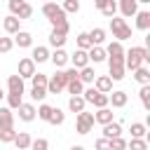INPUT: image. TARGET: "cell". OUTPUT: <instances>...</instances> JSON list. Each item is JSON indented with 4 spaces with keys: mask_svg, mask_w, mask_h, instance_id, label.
<instances>
[{
    "mask_svg": "<svg viewBox=\"0 0 150 150\" xmlns=\"http://www.w3.org/2000/svg\"><path fill=\"white\" fill-rule=\"evenodd\" d=\"M7 89L14 91V94H23V80L19 75H9L7 77Z\"/></svg>",
    "mask_w": 150,
    "mask_h": 150,
    "instance_id": "21",
    "label": "cell"
},
{
    "mask_svg": "<svg viewBox=\"0 0 150 150\" xmlns=\"http://www.w3.org/2000/svg\"><path fill=\"white\" fill-rule=\"evenodd\" d=\"M21 103H23V94H14V91L7 94V108L9 110H16Z\"/></svg>",
    "mask_w": 150,
    "mask_h": 150,
    "instance_id": "31",
    "label": "cell"
},
{
    "mask_svg": "<svg viewBox=\"0 0 150 150\" xmlns=\"http://www.w3.org/2000/svg\"><path fill=\"white\" fill-rule=\"evenodd\" d=\"M61 9H63L66 14H75V12H80V0H66V2L61 5Z\"/></svg>",
    "mask_w": 150,
    "mask_h": 150,
    "instance_id": "38",
    "label": "cell"
},
{
    "mask_svg": "<svg viewBox=\"0 0 150 150\" xmlns=\"http://www.w3.org/2000/svg\"><path fill=\"white\" fill-rule=\"evenodd\" d=\"M108 143H110V150H124V148H127V141H124L122 136H117V138H110Z\"/></svg>",
    "mask_w": 150,
    "mask_h": 150,
    "instance_id": "44",
    "label": "cell"
},
{
    "mask_svg": "<svg viewBox=\"0 0 150 150\" xmlns=\"http://www.w3.org/2000/svg\"><path fill=\"white\" fill-rule=\"evenodd\" d=\"M49 124H54V127H59V124H63L66 122V112L61 110V108H52V115H49V120H47Z\"/></svg>",
    "mask_w": 150,
    "mask_h": 150,
    "instance_id": "28",
    "label": "cell"
},
{
    "mask_svg": "<svg viewBox=\"0 0 150 150\" xmlns=\"http://www.w3.org/2000/svg\"><path fill=\"white\" fill-rule=\"evenodd\" d=\"M127 101H129V96H127V91H122V89L108 94V105H112V108H124Z\"/></svg>",
    "mask_w": 150,
    "mask_h": 150,
    "instance_id": "8",
    "label": "cell"
},
{
    "mask_svg": "<svg viewBox=\"0 0 150 150\" xmlns=\"http://www.w3.org/2000/svg\"><path fill=\"white\" fill-rule=\"evenodd\" d=\"M14 136H16L14 127H12V129H0V141H2V143H12Z\"/></svg>",
    "mask_w": 150,
    "mask_h": 150,
    "instance_id": "42",
    "label": "cell"
},
{
    "mask_svg": "<svg viewBox=\"0 0 150 150\" xmlns=\"http://www.w3.org/2000/svg\"><path fill=\"white\" fill-rule=\"evenodd\" d=\"M21 80H30L33 75H35V63H33V59L30 56H26V59H21L19 61V73H16Z\"/></svg>",
    "mask_w": 150,
    "mask_h": 150,
    "instance_id": "7",
    "label": "cell"
},
{
    "mask_svg": "<svg viewBox=\"0 0 150 150\" xmlns=\"http://www.w3.org/2000/svg\"><path fill=\"white\" fill-rule=\"evenodd\" d=\"M136 2H141V5H148V2H150V0H136Z\"/></svg>",
    "mask_w": 150,
    "mask_h": 150,
    "instance_id": "51",
    "label": "cell"
},
{
    "mask_svg": "<svg viewBox=\"0 0 150 150\" xmlns=\"http://www.w3.org/2000/svg\"><path fill=\"white\" fill-rule=\"evenodd\" d=\"M63 75H66V82L77 80V68H68V70H63Z\"/></svg>",
    "mask_w": 150,
    "mask_h": 150,
    "instance_id": "47",
    "label": "cell"
},
{
    "mask_svg": "<svg viewBox=\"0 0 150 150\" xmlns=\"http://www.w3.org/2000/svg\"><path fill=\"white\" fill-rule=\"evenodd\" d=\"M30 80H33V87H47V80H49V77H47L45 73H35Z\"/></svg>",
    "mask_w": 150,
    "mask_h": 150,
    "instance_id": "43",
    "label": "cell"
},
{
    "mask_svg": "<svg viewBox=\"0 0 150 150\" xmlns=\"http://www.w3.org/2000/svg\"><path fill=\"white\" fill-rule=\"evenodd\" d=\"M138 96H141V103H143V108H145V110H150V84H141V91H138Z\"/></svg>",
    "mask_w": 150,
    "mask_h": 150,
    "instance_id": "35",
    "label": "cell"
},
{
    "mask_svg": "<svg viewBox=\"0 0 150 150\" xmlns=\"http://www.w3.org/2000/svg\"><path fill=\"white\" fill-rule=\"evenodd\" d=\"M2 28H5V33H9V35H16L19 30H21V21L16 19V16H5V21H2Z\"/></svg>",
    "mask_w": 150,
    "mask_h": 150,
    "instance_id": "13",
    "label": "cell"
},
{
    "mask_svg": "<svg viewBox=\"0 0 150 150\" xmlns=\"http://www.w3.org/2000/svg\"><path fill=\"white\" fill-rule=\"evenodd\" d=\"M14 45H19V47H30V45H33V35H30L28 30H19V33L14 35Z\"/></svg>",
    "mask_w": 150,
    "mask_h": 150,
    "instance_id": "24",
    "label": "cell"
},
{
    "mask_svg": "<svg viewBox=\"0 0 150 150\" xmlns=\"http://www.w3.org/2000/svg\"><path fill=\"white\" fill-rule=\"evenodd\" d=\"M7 7H9V12H12V16H16L19 21H23V19H30V16H33V7H30L26 0H9V2H7Z\"/></svg>",
    "mask_w": 150,
    "mask_h": 150,
    "instance_id": "2",
    "label": "cell"
},
{
    "mask_svg": "<svg viewBox=\"0 0 150 150\" xmlns=\"http://www.w3.org/2000/svg\"><path fill=\"white\" fill-rule=\"evenodd\" d=\"M87 35H89V40H91L94 47H101V45L105 42V30H103V28H94V30H89Z\"/></svg>",
    "mask_w": 150,
    "mask_h": 150,
    "instance_id": "23",
    "label": "cell"
},
{
    "mask_svg": "<svg viewBox=\"0 0 150 150\" xmlns=\"http://www.w3.org/2000/svg\"><path fill=\"white\" fill-rule=\"evenodd\" d=\"M77 80H80L82 84H91V82L96 80V70H94L91 66H84V68L77 70Z\"/></svg>",
    "mask_w": 150,
    "mask_h": 150,
    "instance_id": "17",
    "label": "cell"
},
{
    "mask_svg": "<svg viewBox=\"0 0 150 150\" xmlns=\"http://www.w3.org/2000/svg\"><path fill=\"white\" fill-rule=\"evenodd\" d=\"M2 98H5V94H2V87H0V101H2Z\"/></svg>",
    "mask_w": 150,
    "mask_h": 150,
    "instance_id": "52",
    "label": "cell"
},
{
    "mask_svg": "<svg viewBox=\"0 0 150 150\" xmlns=\"http://www.w3.org/2000/svg\"><path fill=\"white\" fill-rule=\"evenodd\" d=\"M75 40H77V49H84V52H89V49L94 47L87 33H77V38H75Z\"/></svg>",
    "mask_w": 150,
    "mask_h": 150,
    "instance_id": "34",
    "label": "cell"
},
{
    "mask_svg": "<svg viewBox=\"0 0 150 150\" xmlns=\"http://www.w3.org/2000/svg\"><path fill=\"white\" fill-rule=\"evenodd\" d=\"M115 12H117V2H115V0H110L101 14H103V16H108V19H112V16H115Z\"/></svg>",
    "mask_w": 150,
    "mask_h": 150,
    "instance_id": "45",
    "label": "cell"
},
{
    "mask_svg": "<svg viewBox=\"0 0 150 150\" xmlns=\"http://www.w3.org/2000/svg\"><path fill=\"white\" fill-rule=\"evenodd\" d=\"M63 89H66V75H63V70H56L47 80V94H61Z\"/></svg>",
    "mask_w": 150,
    "mask_h": 150,
    "instance_id": "6",
    "label": "cell"
},
{
    "mask_svg": "<svg viewBox=\"0 0 150 150\" xmlns=\"http://www.w3.org/2000/svg\"><path fill=\"white\" fill-rule=\"evenodd\" d=\"M30 59H33V63H45V61H49V49L47 47H33Z\"/></svg>",
    "mask_w": 150,
    "mask_h": 150,
    "instance_id": "20",
    "label": "cell"
},
{
    "mask_svg": "<svg viewBox=\"0 0 150 150\" xmlns=\"http://www.w3.org/2000/svg\"><path fill=\"white\" fill-rule=\"evenodd\" d=\"M131 138H145V134H148V129H145V124L143 122H131Z\"/></svg>",
    "mask_w": 150,
    "mask_h": 150,
    "instance_id": "32",
    "label": "cell"
},
{
    "mask_svg": "<svg viewBox=\"0 0 150 150\" xmlns=\"http://www.w3.org/2000/svg\"><path fill=\"white\" fill-rule=\"evenodd\" d=\"M30 150H49V141L47 138H33L30 141Z\"/></svg>",
    "mask_w": 150,
    "mask_h": 150,
    "instance_id": "41",
    "label": "cell"
},
{
    "mask_svg": "<svg viewBox=\"0 0 150 150\" xmlns=\"http://www.w3.org/2000/svg\"><path fill=\"white\" fill-rule=\"evenodd\" d=\"M12 47H14V40L12 38H0V54H7Z\"/></svg>",
    "mask_w": 150,
    "mask_h": 150,
    "instance_id": "46",
    "label": "cell"
},
{
    "mask_svg": "<svg viewBox=\"0 0 150 150\" xmlns=\"http://www.w3.org/2000/svg\"><path fill=\"white\" fill-rule=\"evenodd\" d=\"M66 89H68L70 96H80V94L84 91V84H82L80 80H70V82H66Z\"/></svg>",
    "mask_w": 150,
    "mask_h": 150,
    "instance_id": "30",
    "label": "cell"
},
{
    "mask_svg": "<svg viewBox=\"0 0 150 150\" xmlns=\"http://www.w3.org/2000/svg\"><path fill=\"white\" fill-rule=\"evenodd\" d=\"M94 122H98L101 127L115 122V120H112V110H110V108H98V112H94Z\"/></svg>",
    "mask_w": 150,
    "mask_h": 150,
    "instance_id": "18",
    "label": "cell"
},
{
    "mask_svg": "<svg viewBox=\"0 0 150 150\" xmlns=\"http://www.w3.org/2000/svg\"><path fill=\"white\" fill-rule=\"evenodd\" d=\"M68 59H70V54L61 47V49H54V54H49V61L56 66V68H63L66 63H68Z\"/></svg>",
    "mask_w": 150,
    "mask_h": 150,
    "instance_id": "11",
    "label": "cell"
},
{
    "mask_svg": "<svg viewBox=\"0 0 150 150\" xmlns=\"http://www.w3.org/2000/svg\"><path fill=\"white\" fill-rule=\"evenodd\" d=\"M91 105L98 110V108H108V94H101V91H96V96L91 98Z\"/></svg>",
    "mask_w": 150,
    "mask_h": 150,
    "instance_id": "37",
    "label": "cell"
},
{
    "mask_svg": "<svg viewBox=\"0 0 150 150\" xmlns=\"http://www.w3.org/2000/svg\"><path fill=\"white\" fill-rule=\"evenodd\" d=\"M14 127V115L9 108H0V129H12Z\"/></svg>",
    "mask_w": 150,
    "mask_h": 150,
    "instance_id": "19",
    "label": "cell"
},
{
    "mask_svg": "<svg viewBox=\"0 0 150 150\" xmlns=\"http://www.w3.org/2000/svg\"><path fill=\"white\" fill-rule=\"evenodd\" d=\"M134 80H136L138 84H150V70H148L145 66L136 68V70H134Z\"/></svg>",
    "mask_w": 150,
    "mask_h": 150,
    "instance_id": "26",
    "label": "cell"
},
{
    "mask_svg": "<svg viewBox=\"0 0 150 150\" xmlns=\"http://www.w3.org/2000/svg\"><path fill=\"white\" fill-rule=\"evenodd\" d=\"M52 108H54V105H49V103H40V108H35V115H38L42 122H47L49 115H52Z\"/></svg>",
    "mask_w": 150,
    "mask_h": 150,
    "instance_id": "36",
    "label": "cell"
},
{
    "mask_svg": "<svg viewBox=\"0 0 150 150\" xmlns=\"http://www.w3.org/2000/svg\"><path fill=\"white\" fill-rule=\"evenodd\" d=\"M127 148H129V150H148V141H145V138H131V141L127 143Z\"/></svg>",
    "mask_w": 150,
    "mask_h": 150,
    "instance_id": "39",
    "label": "cell"
},
{
    "mask_svg": "<svg viewBox=\"0 0 150 150\" xmlns=\"http://www.w3.org/2000/svg\"><path fill=\"white\" fill-rule=\"evenodd\" d=\"M30 141H33V138H30L28 131H16V136H14L12 143L16 145V150H28V148H30Z\"/></svg>",
    "mask_w": 150,
    "mask_h": 150,
    "instance_id": "16",
    "label": "cell"
},
{
    "mask_svg": "<svg viewBox=\"0 0 150 150\" xmlns=\"http://www.w3.org/2000/svg\"><path fill=\"white\" fill-rule=\"evenodd\" d=\"M94 89L101 91V94H110V91H112V80H110L108 75H96V80H94Z\"/></svg>",
    "mask_w": 150,
    "mask_h": 150,
    "instance_id": "9",
    "label": "cell"
},
{
    "mask_svg": "<svg viewBox=\"0 0 150 150\" xmlns=\"http://www.w3.org/2000/svg\"><path fill=\"white\" fill-rule=\"evenodd\" d=\"M70 150H84V145H73Z\"/></svg>",
    "mask_w": 150,
    "mask_h": 150,
    "instance_id": "50",
    "label": "cell"
},
{
    "mask_svg": "<svg viewBox=\"0 0 150 150\" xmlns=\"http://www.w3.org/2000/svg\"><path fill=\"white\" fill-rule=\"evenodd\" d=\"M68 61H73V68H84V66H89V56H87V52L84 49H75V54L68 59Z\"/></svg>",
    "mask_w": 150,
    "mask_h": 150,
    "instance_id": "14",
    "label": "cell"
},
{
    "mask_svg": "<svg viewBox=\"0 0 150 150\" xmlns=\"http://www.w3.org/2000/svg\"><path fill=\"white\" fill-rule=\"evenodd\" d=\"M117 9L122 12V16H136L138 2H136V0H120V2H117Z\"/></svg>",
    "mask_w": 150,
    "mask_h": 150,
    "instance_id": "10",
    "label": "cell"
},
{
    "mask_svg": "<svg viewBox=\"0 0 150 150\" xmlns=\"http://www.w3.org/2000/svg\"><path fill=\"white\" fill-rule=\"evenodd\" d=\"M96 150H110L108 138H98V141H96Z\"/></svg>",
    "mask_w": 150,
    "mask_h": 150,
    "instance_id": "48",
    "label": "cell"
},
{
    "mask_svg": "<svg viewBox=\"0 0 150 150\" xmlns=\"http://www.w3.org/2000/svg\"><path fill=\"white\" fill-rule=\"evenodd\" d=\"M136 28L138 30H148L150 28V12H136Z\"/></svg>",
    "mask_w": 150,
    "mask_h": 150,
    "instance_id": "22",
    "label": "cell"
},
{
    "mask_svg": "<svg viewBox=\"0 0 150 150\" xmlns=\"http://www.w3.org/2000/svg\"><path fill=\"white\" fill-rule=\"evenodd\" d=\"M117 136H122V124L120 122H110V124H103V136L101 138H117Z\"/></svg>",
    "mask_w": 150,
    "mask_h": 150,
    "instance_id": "15",
    "label": "cell"
},
{
    "mask_svg": "<svg viewBox=\"0 0 150 150\" xmlns=\"http://www.w3.org/2000/svg\"><path fill=\"white\" fill-rule=\"evenodd\" d=\"M150 63V49L148 47H131L129 52H124V70H136L141 66Z\"/></svg>",
    "mask_w": 150,
    "mask_h": 150,
    "instance_id": "1",
    "label": "cell"
},
{
    "mask_svg": "<svg viewBox=\"0 0 150 150\" xmlns=\"http://www.w3.org/2000/svg\"><path fill=\"white\" fill-rule=\"evenodd\" d=\"M49 45H52L54 49H61V47L66 45V35H61V33L52 30V33H49Z\"/></svg>",
    "mask_w": 150,
    "mask_h": 150,
    "instance_id": "33",
    "label": "cell"
},
{
    "mask_svg": "<svg viewBox=\"0 0 150 150\" xmlns=\"http://www.w3.org/2000/svg\"><path fill=\"white\" fill-rule=\"evenodd\" d=\"M94 129V112H87V110H82V112H77V120H75V131L77 134H89Z\"/></svg>",
    "mask_w": 150,
    "mask_h": 150,
    "instance_id": "5",
    "label": "cell"
},
{
    "mask_svg": "<svg viewBox=\"0 0 150 150\" xmlns=\"http://www.w3.org/2000/svg\"><path fill=\"white\" fill-rule=\"evenodd\" d=\"M45 2H54V0H45Z\"/></svg>",
    "mask_w": 150,
    "mask_h": 150,
    "instance_id": "53",
    "label": "cell"
},
{
    "mask_svg": "<svg viewBox=\"0 0 150 150\" xmlns=\"http://www.w3.org/2000/svg\"><path fill=\"white\" fill-rule=\"evenodd\" d=\"M87 56H89V61H94V63H101V61H105V59H108L103 47H91V49L87 52Z\"/></svg>",
    "mask_w": 150,
    "mask_h": 150,
    "instance_id": "25",
    "label": "cell"
},
{
    "mask_svg": "<svg viewBox=\"0 0 150 150\" xmlns=\"http://www.w3.org/2000/svg\"><path fill=\"white\" fill-rule=\"evenodd\" d=\"M108 2H110V0H94V5H96V9H101V12L105 9V5H108Z\"/></svg>",
    "mask_w": 150,
    "mask_h": 150,
    "instance_id": "49",
    "label": "cell"
},
{
    "mask_svg": "<svg viewBox=\"0 0 150 150\" xmlns=\"http://www.w3.org/2000/svg\"><path fill=\"white\" fill-rule=\"evenodd\" d=\"M84 105H87V103H84L82 96H70V98H68V108H70V112H82Z\"/></svg>",
    "mask_w": 150,
    "mask_h": 150,
    "instance_id": "27",
    "label": "cell"
},
{
    "mask_svg": "<svg viewBox=\"0 0 150 150\" xmlns=\"http://www.w3.org/2000/svg\"><path fill=\"white\" fill-rule=\"evenodd\" d=\"M108 68H110V80H115V82H120V80H124V56H108Z\"/></svg>",
    "mask_w": 150,
    "mask_h": 150,
    "instance_id": "4",
    "label": "cell"
},
{
    "mask_svg": "<svg viewBox=\"0 0 150 150\" xmlns=\"http://www.w3.org/2000/svg\"><path fill=\"white\" fill-rule=\"evenodd\" d=\"M110 30H112V38H117V42H122V40H129V38H131V26H127V21H124V19L112 16V19H110Z\"/></svg>",
    "mask_w": 150,
    "mask_h": 150,
    "instance_id": "3",
    "label": "cell"
},
{
    "mask_svg": "<svg viewBox=\"0 0 150 150\" xmlns=\"http://www.w3.org/2000/svg\"><path fill=\"white\" fill-rule=\"evenodd\" d=\"M47 96V87H30V98L33 101H42Z\"/></svg>",
    "mask_w": 150,
    "mask_h": 150,
    "instance_id": "40",
    "label": "cell"
},
{
    "mask_svg": "<svg viewBox=\"0 0 150 150\" xmlns=\"http://www.w3.org/2000/svg\"><path fill=\"white\" fill-rule=\"evenodd\" d=\"M16 110H19V120H23V122H33V120L38 117V115H35V105H33V103H21Z\"/></svg>",
    "mask_w": 150,
    "mask_h": 150,
    "instance_id": "12",
    "label": "cell"
},
{
    "mask_svg": "<svg viewBox=\"0 0 150 150\" xmlns=\"http://www.w3.org/2000/svg\"><path fill=\"white\" fill-rule=\"evenodd\" d=\"M105 56H124V47H122V42H110L108 47H105Z\"/></svg>",
    "mask_w": 150,
    "mask_h": 150,
    "instance_id": "29",
    "label": "cell"
}]
</instances>
